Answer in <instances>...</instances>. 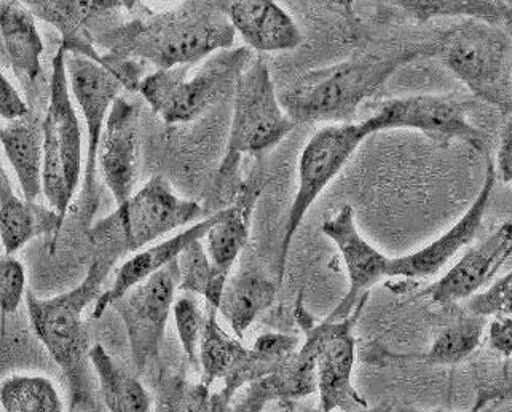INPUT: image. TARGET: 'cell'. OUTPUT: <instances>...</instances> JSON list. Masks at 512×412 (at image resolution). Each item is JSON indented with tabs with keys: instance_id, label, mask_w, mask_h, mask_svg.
<instances>
[{
	"instance_id": "1",
	"label": "cell",
	"mask_w": 512,
	"mask_h": 412,
	"mask_svg": "<svg viewBox=\"0 0 512 412\" xmlns=\"http://www.w3.org/2000/svg\"><path fill=\"white\" fill-rule=\"evenodd\" d=\"M130 20L93 34L104 53L125 60L171 69L198 64L232 48L235 28L222 2H182L154 12L141 2H128Z\"/></svg>"
},
{
	"instance_id": "2",
	"label": "cell",
	"mask_w": 512,
	"mask_h": 412,
	"mask_svg": "<svg viewBox=\"0 0 512 412\" xmlns=\"http://www.w3.org/2000/svg\"><path fill=\"white\" fill-rule=\"evenodd\" d=\"M433 56L431 44L363 53L307 72L284 88L280 103L296 123H355L359 109L406 64Z\"/></svg>"
},
{
	"instance_id": "3",
	"label": "cell",
	"mask_w": 512,
	"mask_h": 412,
	"mask_svg": "<svg viewBox=\"0 0 512 412\" xmlns=\"http://www.w3.org/2000/svg\"><path fill=\"white\" fill-rule=\"evenodd\" d=\"M109 270L93 261L79 286L55 298H39L28 291L26 309L32 329L45 345L71 392V411H99L96 401L95 369L91 365V337L83 312L101 298Z\"/></svg>"
},
{
	"instance_id": "4",
	"label": "cell",
	"mask_w": 512,
	"mask_h": 412,
	"mask_svg": "<svg viewBox=\"0 0 512 412\" xmlns=\"http://www.w3.org/2000/svg\"><path fill=\"white\" fill-rule=\"evenodd\" d=\"M233 101L232 125L216 179V197L224 208L237 199L243 155H256L281 143L297 123L286 114L276 93L267 61L256 56L238 79Z\"/></svg>"
},
{
	"instance_id": "5",
	"label": "cell",
	"mask_w": 512,
	"mask_h": 412,
	"mask_svg": "<svg viewBox=\"0 0 512 412\" xmlns=\"http://www.w3.org/2000/svg\"><path fill=\"white\" fill-rule=\"evenodd\" d=\"M201 213L197 202L181 199L163 176H154L128 202L90 227L95 261L111 270L119 259L144 250Z\"/></svg>"
},
{
	"instance_id": "6",
	"label": "cell",
	"mask_w": 512,
	"mask_h": 412,
	"mask_svg": "<svg viewBox=\"0 0 512 412\" xmlns=\"http://www.w3.org/2000/svg\"><path fill=\"white\" fill-rule=\"evenodd\" d=\"M431 50L476 98L512 114V42L503 26L460 21L439 34Z\"/></svg>"
},
{
	"instance_id": "7",
	"label": "cell",
	"mask_w": 512,
	"mask_h": 412,
	"mask_svg": "<svg viewBox=\"0 0 512 412\" xmlns=\"http://www.w3.org/2000/svg\"><path fill=\"white\" fill-rule=\"evenodd\" d=\"M254 58L251 48H229L209 56L197 68L195 64H184L157 69L144 77L139 93L163 122H192L235 90Z\"/></svg>"
},
{
	"instance_id": "8",
	"label": "cell",
	"mask_w": 512,
	"mask_h": 412,
	"mask_svg": "<svg viewBox=\"0 0 512 412\" xmlns=\"http://www.w3.org/2000/svg\"><path fill=\"white\" fill-rule=\"evenodd\" d=\"M67 53L63 47L53 56L50 100L42 120L44 128V195L61 221L74 199L82 175V127L69 92Z\"/></svg>"
},
{
	"instance_id": "9",
	"label": "cell",
	"mask_w": 512,
	"mask_h": 412,
	"mask_svg": "<svg viewBox=\"0 0 512 412\" xmlns=\"http://www.w3.org/2000/svg\"><path fill=\"white\" fill-rule=\"evenodd\" d=\"M219 310L206 306L200 344L201 382L213 387L222 382V395L233 401L241 389L272 373L284 358L299 349V337L268 333L246 347L237 336L225 333L217 320Z\"/></svg>"
},
{
	"instance_id": "10",
	"label": "cell",
	"mask_w": 512,
	"mask_h": 412,
	"mask_svg": "<svg viewBox=\"0 0 512 412\" xmlns=\"http://www.w3.org/2000/svg\"><path fill=\"white\" fill-rule=\"evenodd\" d=\"M375 135L371 119L363 122L327 125L308 139L299 159V187L292 200L288 221L284 227L278 259V282L283 283L284 270L288 262L289 248L296 237L305 214L312 208L324 189L332 183L369 136Z\"/></svg>"
},
{
	"instance_id": "11",
	"label": "cell",
	"mask_w": 512,
	"mask_h": 412,
	"mask_svg": "<svg viewBox=\"0 0 512 412\" xmlns=\"http://www.w3.org/2000/svg\"><path fill=\"white\" fill-rule=\"evenodd\" d=\"M366 302L345 320H324L313 325L302 307L297 304V320L305 334L316 344V374L320 409L327 412H359L371 408L366 398L353 384L356 361V339L353 329L363 313Z\"/></svg>"
},
{
	"instance_id": "12",
	"label": "cell",
	"mask_w": 512,
	"mask_h": 412,
	"mask_svg": "<svg viewBox=\"0 0 512 412\" xmlns=\"http://www.w3.org/2000/svg\"><path fill=\"white\" fill-rule=\"evenodd\" d=\"M178 261L134 286L112 309L119 313L127 329L134 366L146 373L160 357L166 326L179 291Z\"/></svg>"
},
{
	"instance_id": "13",
	"label": "cell",
	"mask_w": 512,
	"mask_h": 412,
	"mask_svg": "<svg viewBox=\"0 0 512 412\" xmlns=\"http://www.w3.org/2000/svg\"><path fill=\"white\" fill-rule=\"evenodd\" d=\"M66 64L72 95L79 104L87 125V159L83 168L85 178L80 192V216L85 224H90L99 205L96 184L99 146L112 104L120 98V92L125 88L112 72L83 56L67 55Z\"/></svg>"
},
{
	"instance_id": "14",
	"label": "cell",
	"mask_w": 512,
	"mask_h": 412,
	"mask_svg": "<svg viewBox=\"0 0 512 412\" xmlns=\"http://www.w3.org/2000/svg\"><path fill=\"white\" fill-rule=\"evenodd\" d=\"M471 104L447 95H415L383 101L371 119L375 133L385 130L420 131L439 146L465 141L484 149V133L469 120Z\"/></svg>"
},
{
	"instance_id": "15",
	"label": "cell",
	"mask_w": 512,
	"mask_h": 412,
	"mask_svg": "<svg viewBox=\"0 0 512 412\" xmlns=\"http://www.w3.org/2000/svg\"><path fill=\"white\" fill-rule=\"evenodd\" d=\"M321 232L339 250L343 264L347 267L350 288L345 298L327 320L340 321L350 317L361 304L369 299V291L386 278H390L391 258L367 242L359 234L355 221V210L351 205L340 206L337 213L324 219Z\"/></svg>"
},
{
	"instance_id": "16",
	"label": "cell",
	"mask_w": 512,
	"mask_h": 412,
	"mask_svg": "<svg viewBox=\"0 0 512 412\" xmlns=\"http://www.w3.org/2000/svg\"><path fill=\"white\" fill-rule=\"evenodd\" d=\"M512 254V219L501 224L477 246H471L438 282L420 291L436 306H455L469 301L490 286L493 277Z\"/></svg>"
},
{
	"instance_id": "17",
	"label": "cell",
	"mask_w": 512,
	"mask_h": 412,
	"mask_svg": "<svg viewBox=\"0 0 512 412\" xmlns=\"http://www.w3.org/2000/svg\"><path fill=\"white\" fill-rule=\"evenodd\" d=\"M495 162L487 160L484 183L466 213L458 219L441 237L423 246L414 253L391 258L390 278L399 280H423L438 275L463 248L471 245L477 232L481 230L485 213L492 200L493 189L497 184Z\"/></svg>"
},
{
	"instance_id": "18",
	"label": "cell",
	"mask_w": 512,
	"mask_h": 412,
	"mask_svg": "<svg viewBox=\"0 0 512 412\" xmlns=\"http://www.w3.org/2000/svg\"><path fill=\"white\" fill-rule=\"evenodd\" d=\"M141 160L139 107L123 96L112 104L99 146L98 167L117 205L133 197Z\"/></svg>"
},
{
	"instance_id": "19",
	"label": "cell",
	"mask_w": 512,
	"mask_h": 412,
	"mask_svg": "<svg viewBox=\"0 0 512 412\" xmlns=\"http://www.w3.org/2000/svg\"><path fill=\"white\" fill-rule=\"evenodd\" d=\"M316 392V344L312 336L305 334V342L296 352L284 358L272 373L248 385L232 412H262L270 403L288 408Z\"/></svg>"
},
{
	"instance_id": "20",
	"label": "cell",
	"mask_w": 512,
	"mask_h": 412,
	"mask_svg": "<svg viewBox=\"0 0 512 412\" xmlns=\"http://www.w3.org/2000/svg\"><path fill=\"white\" fill-rule=\"evenodd\" d=\"M264 187V171L262 168H254L241 186L237 199L233 200L232 205L219 210V219L201 240L216 274L225 282L229 280L235 262L248 245L254 208Z\"/></svg>"
},
{
	"instance_id": "21",
	"label": "cell",
	"mask_w": 512,
	"mask_h": 412,
	"mask_svg": "<svg viewBox=\"0 0 512 412\" xmlns=\"http://www.w3.org/2000/svg\"><path fill=\"white\" fill-rule=\"evenodd\" d=\"M2 52L29 100L36 101L45 84L42 55L44 40L36 15L24 2H0Z\"/></svg>"
},
{
	"instance_id": "22",
	"label": "cell",
	"mask_w": 512,
	"mask_h": 412,
	"mask_svg": "<svg viewBox=\"0 0 512 412\" xmlns=\"http://www.w3.org/2000/svg\"><path fill=\"white\" fill-rule=\"evenodd\" d=\"M219 219V211L211 214L203 221L193 224L189 229L181 234L166 238L157 245H150L144 250L128 258L123 262L119 269L115 270V280L109 290L101 294V298L96 301L93 307V318H101L109 307L114 306L115 302L123 298L128 291L133 290L134 286L146 282L147 278L158 274L160 270L178 261L179 256L187 250L192 243L203 240L208 230L216 224Z\"/></svg>"
},
{
	"instance_id": "23",
	"label": "cell",
	"mask_w": 512,
	"mask_h": 412,
	"mask_svg": "<svg viewBox=\"0 0 512 412\" xmlns=\"http://www.w3.org/2000/svg\"><path fill=\"white\" fill-rule=\"evenodd\" d=\"M235 31L251 50L259 53L288 52L304 40L299 24L272 0L222 2Z\"/></svg>"
},
{
	"instance_id": "24",
	"label": "cell",
	"mask_w": 512,
	"mask_h": 412,
	"mask_svg": "<svg viewBox=\"0 0 512 412\" xmlns=\"http://www.w3.org/2000/svg\"><path fill=\"white\" fill-rule=\"evenodd\" d=\"M36 18L47 21L61 34V45L67 55L83 56L95 60L98 55L95 37L90 31L93 21L127 7L128 2L117 0H91V2H71V0H31L24 2Z\"/></svg>"
},
{
	"instance_id": "25",
	"label": "cell",
	"mask_w": 512,
	"mask_h": 412,
	"mask_svg": "<svg viewBox=\"0 0 512 412\" xmlns=\"http://www.w3.org/2000/svg\"><path fill=\"white\" fill-rule=\"evenodd\" d=\"M487 318L474 313H463L452 323L442 329L436 336L430 350L423 353H393L385 349H367L364 360L372 365H388V363H420L430 366H457L473 357L481 347Z\"/></svg>"
},
{
	"instance_id": "26",
	"label": "cell",
	"mask_w": 512,
	"mask_h": 412,
	"mask_svg": "<svg viewBox=\"0 0 512 412\" xmlns=\"http://www.w3.org/2000/svg\"><path fill=\"white\" fill-rule=\"evenodd\" d=\"M64 222L53 208L20 199L12 181L2 168L0 184V238L5 256H15L26 243L37 237H48L55 251L56 240Z\"/></svg>"
},
{
	"instance_id": "27",
	"label": "cell",
	"mask_w": 512,
	"mask_h": 412,
	"mask_svg": "<svg viewBox=\"0 0 512 412\" xmlns=\"http://www.w3.org/2000/svg\"><path fill=\"white\" fill-rule=\"evenodd\" d=\"M280 283L273 282L259 267H241L230 275L222 293L219 313L238 339H245L254 321L275 304Z\"/></svg>"
},
{
	"instance_id": "28",
	"label": "cell",
	"mask_w": 512,
	"mask_h": 412,
	"mask_svg": "<svg viewBox=\"0 0 512 412\" xmlns=\"http://www.w3.org/2000/svg\"><path fill=\"white\" fill-rule=\"evenodd\" d=\"M2 147L15 171L24 199L36 202L44 194V128L36 117L7 123L2 128Z\"/></svg>"
},
{
	"instance_id": "29",
	"label": "cell",
	"mask_w": 512,
	"mask_h": 412,
	"mask_svg": "<svg viewBox=\"0 0 512 412\" xmlns=\"http://www.w3.org/2000/svg\"><path fill=\"white\" fill-rule=\"evenodd\" d=\"M101 400L109 412H154V395L114 360L103 345L91 349Z\"/></svg>"
},
{
	"instance_id": "30",
	"label": "cell",
	"mask_w": 512,
	"mask_h": 412,
	"mask_svg": "<svg viewBox=\"0 0 512 412\" xmlns=\"http://www.w3.org/2000/svg\"><path fill=\"white\" fill-rule=\"evenodd\" d=\"M154 412H232L233 401L213 392L203 382L187 381L171 374L158 377L154 385Z\"/></svg>"
},
{
	"instance_id": "31",
	"label": "cell",
	"mask_w": 512,
	"mask_h": 412,
	"mask_svg": "<svg viewBox=\"0 0 512 412\" xmlns=\"http://www.w3.org/2000/svg\"><path fill=\"white\" fill-rule=\"evenodd\" d=\"M2 412H66L55 382L44 374H10L0 384Z\"/></svg>"
},
{
	"instance_id": "32",
	"label": "cell",
	"mask_w": 512,
	"mask_h": 412,
	"mask_svg": "<svg viewBox=\"0 0 512 412\" xmlns=\"http://www.w3.org/2000/svg\"><path fill=\"white\" fill-rule=\"evenodd\" d=\"M406 13L410 20L417 23H428L436 18H465V20H479L485 23H503V10L501 2H487V0H398L388 2Z\"/></svg>"
},
{
	"instance_id": "33",
	"label": "cell",
	"mask_w": 512,
	"mask_h": 412,
	"mask_svg": "<svg viewBox=\"0 0 512 412\" xmlns=\"http://www.w3.org/2000/svg\"><path fill=\"white\" fill-rule=\"evenodd\" d=\"M178 264L179 274H181L179 291L198 294L201 298H205L206 306L219 310L227 282L216 274L201 240L192 243L187 250H184L178 258Z\"/></svg>"
},
{
	"instance_id": "34",
	"label": "cell",
	"mask_w": 512,
	"mask_h": 412,
	"mask_svg": "<svg viewBox=\"0 0 512 412\" xmlns=\"http://www.w3.org/2000/svg\"><path fill=\"white\" fill-rule=\"evenodd\" d=\"M173 315L182 350L190 365L200 369V344L205 329L206 312L201 310L197 299L186 294L174 302Z\"/></svg>"
},
{
	"instance_id": "35",
	"label": "cell",
	"mask_w": 512,
	"mask_h": 412,
	"mask_svg": "<svg viewBox=\"0 0 512 412\" xmlns=\"http://www.w3.org/2000/svg\"><path fill=\"white\" fill-rule=\"evenodd\" d=\"M465 307L479 317H512V270L466 301Z\"/></svg>"
},
{
	"instance_id": "36",
	"label": "cell",
	"mask_w": 512,
	"mask_h": 412,
	"mask_svg": "<svg viewBox=\"0 0 512 412\" xmlns=\"http://www.w3.org/2000/svg\"><path fill=\"white\" fill-rule=\"evenodd\" d=\"M0 291H2V315L4 318L10 317L18 312L21 302L26 298V270L20 259L15 256H5L2 258L0 266Z\"/></svg>"
},
{
	"instance_id": "37",
	"label": "cell",
	"mask_w": 512,
	"mask_h": 412,
	"mask_svg": "<svg viewBox=\"0 0 512 412\" xmlns=\"http://www.w3.org/2000/svg\"><path fill=\"white\" fill-rule=\"evenodd\" d=\"M476 389V405L471 411L481 412L492 403L512 401V358H505L497 376L481 379Z\"/></svg>"
},
{
	"instance_id": "38",
	"label": "cell",
	"mask_w": 512,
	"mask_h": 412,
	"mask_svg": "<svg viewBox=\"0 0 512 412\" xmlns=\"http://www.w3.org/2000/svg\"><path fill=\"white\" fill-rule=\"evenodd\" d=\"M0 115L8 123L18 122L32 115L31 107L7 76H2L0 80Z\"/></svg>"
},
{
	"instance_id": "39",
	"label": "cell",
	"mask_w": 512,
	"mask_h": 412,
	"mask_svg": "<svg viewBox=\"0 0 512 412\" xmlns=\"http://www.w3.org/2000/svg\"><path fill=\"white\" fill-rule=\"evenodd\" d=\"M490 349L501 358H512V317L493 318L487 328Z\"/></svg>"
},
{
	"instance_id": "40",
	"label": "cell",
	"mask_w": 512,
	"mask_h": 412,
	"mask_svg": "<svg viewBox=\"0 0 512 412\" xmlns=\"http://www.w3.org/2000/svg\"><path fill=\"white\" fill-rule=\"evenodd\" d=\"M495 171L501 183H505L512 192V114L508 115V120L501 128Z\"/></svg>"
},
{
	"instance_id": "41",
	"label": "cell",
	"mask_w": 512,
	"mask_h": 412,
	"mask_svg": "<svg viewBox=\"0 0 512 412\" xmlns=\"http://www.w3.org/2000/svg\"><path fill=\"white\" fill-rule=\"evenodd\" d=\"M501 10H503V23H501V26L508 31L512 42V8L509 7L508 2H501Z\"/></svg>"
},
{
	"instance_id": "42",
	"label": "cell",
	"mask_w": 512,
	"mask_h": 412,
	"mask_svg": "<svg viewBox=\"0 0 512 412\" xmlns=\"http://www.w3.org/2000/svg\"><path fill=\"white\" fill-rule=\"evenodd\" d=\"M307 412H327L323 411V409H310V411ZM359 412H394V405L393 403H382V405L375 406V408H367L364 409V411Z\"/></svg>"
},
{
	"instance_id": "43",
	"label": "cell",
	"mask_w": 512,
	"mask_h": 412,
	"mask_svg": "<svg viewBox=\"0 0 512 412\" xmlns=\"http://www.w3.org/2000/svg\"><path fill=\"white\" fill-rule=\"evenodd\" d=\"M394 412H450V411H442V409H417V408H410V406H404V405H394ZM474 412V411H469Z\"/></svg>"
},
{
	"instance_id": "44",
	"label": "cell",
	"mask_w": 512,
	"mask_h": 412,
	"mask_svg": "<svg viewBox=\"0 0 512 412\" xmlns=\"http://www.w3.org/2000/svg\"><path fill=\"white\" fill-rule=\"evenodd\" d=\"M71 412H99V411H90V409H74Z\"/></svg>"
},
{
	"instance_id": "45",
	"label": "cell",
	"mask_w": 512,
	"mask_h": 412,
	"mask_svg": "<svg viewBox=\"0 0 512 412\" xmlns=\"http://www.w3.org/2000/svg\"><path fill=\"white\" fill-rule=\"evenodd\" d=\"M508 5H509V7L512 8V0H511V2H508Z\"/></svg>"
}]
</instances>
